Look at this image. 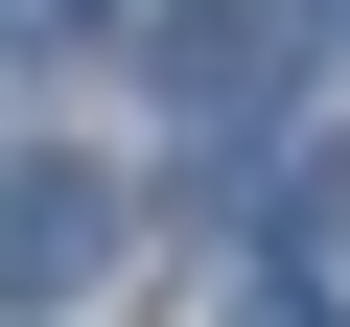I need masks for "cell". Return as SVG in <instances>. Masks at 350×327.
Returning <instances> with one entry per match:
<instances>
[{
  "label": "cell",
  "mask_w": 350,
  "mask_h": 327,
  "mask_svg": "<svg viewBox=\"0 0 350 327\" xmlns=\"http://www.w3.org/2000/svg\"><path fill=\"white\" fill-rule=\"evenodd\" d=\"M117 257V164H70V140H0V304H70Z\"/></svg>",
  "instance_id": "6da1fadb"
},
{
  "label": "cell",
  "mask_w": 350,
  "mask_h": 327,
  "mask_svg": "<svg viewBox=\"0 0 350 327\" xmlns=\"http://www.w3.org/2000/svg\"><path fill=\"white\" fill-rule=\"evenodd\" d=\"M140 70H163V94H187L211 140H257L304 47H280V0H140Z\"/></svg>",
  "instance_id": "7a4b0ae2"
},
{
  "label": "cell",
  "mask_w": 350,
  "mask_h": 327,
  "mask_svg": "<svg viewBox=\"0 0 350 327\" xmlns=\"http://www.w3.org/2000/svg\"><path fill=\"white\" fill-rule=\"evenodd\" d=\"M47 47H94V0H0V70H47Z\"/></svg>",
  "instance_id": "3957f363"
},
{
  "label": "cell",
  "mask_w": 350,
  "mask_h": 327,
  "mask_svg": "<svg viewBox=\"0 0 350 327\" xmlns=\"http://www.w3.org/2000/svg\"><path fill=\"white\" fill-rule=\"evenodd\" d=\"M234 327H350V304H327V257H280V280H257Z\"/></svg>",
  "instance_id": "277c9868"
},
{
  "label": "cell",
  "mask_w": 350,
  "mask_h": 327,
  "mask_svg": "<svg viewBox=\"0 0 350 327\" xmlns=\"http://www.w3.org/2000/svg\"><path fill=\"white\" fill-rule=\"evenodd\" d=\"M280 47H327V70H350V0H280Z\"/></svg>",
  "instance_id": "5b68a950"
}]
</instances>
